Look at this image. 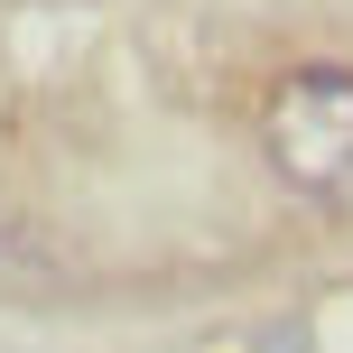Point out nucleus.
Returning a JSON list of instances; mask_svg holds the SVG:
<instances>
[{
	"label": "nucleus",
	"instance_id": "1",
	"mask_svg": "<svg viewBox=\"0 0 353 353\" xmlns=\"http://www.w3.org/2000/svg\"><path fill=\"white\" fill-rule=\"evenodd\" d=\"M261 149L298 195L344 205L353 195V74L344 65H298L261 103Z\"/></svg>",
	"mask_w": 353,
	"mask_h": 353
}]
</instances>
